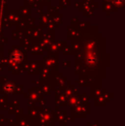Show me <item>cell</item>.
<instances>
[{
    "mask_svg": "<svg viewBox=\"0 0 125 126\" xmlns=\"http://www.w3.org/2000/svg\"><path fill=\"white\" fill-rule=\"evenodd\" d=\"M11 59L13 60L14 62H15V63H18V62H20L21 60L22 59V54L20 51H15V52H13V54H12Z\"/></svg>",
    "mask_w": 125,
    "mask_h": 126,
    "instance_id": "1",
    "label": "cell"
},
{
    "mask_svg": "<svg viewBox=\"0 0 125 126\" xmlns=\"http://www.w3.org/2000/svg\"><path fill=\"white\" fill-rule=\"evenodd\" d=\"M14 89H15V87H14V85L11 84V83H8V84L5 85V90H6V92H8V93H12V92L14 91Z\"/></svg>",
    "mask_w": 125,
    "mask_h": 126,
    "instance_id": "2",
    "label": "cell"
},
{
    "mask_svg": "<svg viewBox=\"0 0 125 126\" xmlns=\"http://www.w3.org/2000/svg\"><path fill=\"white\" fill-rule=\"evenodd\" d=\"M124 0H114L115 3H117V4L118 5V6H120V5L124 4Z\"/></svg>",
    "mask_w": 125,
    "mask_h": 126,
    "instance_id": "3",
    "label": "cell"
}]
</instances>
